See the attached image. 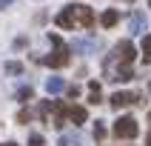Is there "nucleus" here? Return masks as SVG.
I'll list each match as a JSON object with an SVG mask.
<instances>
[{"mask_svg": "<svg viewBox=\"0 0 151 146\" xmlns=\"http://www.w3.org/2000/svg\"><path fill=\"white\" fill-rule=\"evenodd\" d=\"M117 20H120V12L117 9H106L100 15V23L106 26V29H111V26H117Z\"/></svg>", "mask_w": 151, "mask_h": 146, "instance_id": "obj_8", "label": "nucleus"}, {"mask_svg": "<svg viewBox=\"0 0 151 146\" xmlns=\"http://www.w3.org/2000/svg\"><path fill=\"white\" fill-rule=\"evenodd\" d=\"M97 49H100L97 37H77L71 43V52H77V54H97Z\"/></svg>", "mask_w": 151, "mask_h": 146, "instance_id": "obj_5", "label": "nucleus"}, {"mask_svg": "<svg viewBox=\"0 0 151 146\" xmlns=\"http://www.w3.org/2000/svg\"><path fill=\"white\" fill-rule=\"evenodd\" d=\"M0 146H17V143H0Z\"/></svg>", "mask_w": 151, "mask_h": 146, "instance_id": "obj_20", "label": "nucleus"}, {"mask_svg": "<svg viewBox=\"0 0 151 146\" xmlns=\"http://www.w3.org/2000/svg\"><path fill=\"white\" fill-rule=\"evenodd\" d=\"M63 89H66L63 77H49V80H46V92H49V94H60Z\"/></svg>", "mask_w": 151, "mask_h": 146, "instance_id": "obj_9", "label": "nucleus"}, {"mask_svg": "<svg viewBox=\"0 0 151 146\" xmlns=\"http://www.w3.org/2000/svg\"><path fill=\"white\" fill-rule=\"evenodd\" d=\"M32 94H34V89H32V86H20V89L14 92V97H17L20 103H26V100H32Z\"/></svg>", "mask_w": 151, "mask_h": 146, "instance_id": "obj_12", "label": "nucleus"}, {"mask_svg": "<svg viewBox=\"0 0 151 146\" xmlns=\"http://www.w3.org/2000/svg\"><path fill=\"white\" fill-rule=\"evenodd\" d=\"M143 63H151V37H143Z\"/></svg>", "mask_w": 151, "mask_h": 146, "instance_id": "obj_14", "label": "nucleus"}, {"mask_svg": "<svg viewBox=\"0 0 151 146\" xmlns=\"http://www.w3.org/2000/svg\"><path fill=\"white\" fill-rule=\"evenodd\" d=\"M148 6H151V0H148Z\"/></svg>", "mask_w": 151, "mask_h": 146, "instance_id": "obj_22", "label": "nucleus"}, {"mask_svg": "<svg viewBox=\"0 0 151 146\" xmlns=\"http://www.w3.org/2000/svg\"><path fill=\"white\" fill-rule=\"evenodd\" d=\"M128 32L131 34H143L145 32V15L143 12H134V15L128 17Z\"/></svg>", "mask_w": 151, "mask_h": 146, "instance_id": "obj_7", "label": "nucleus"}, {"mask_svg": "<svg viewBox=\"0 0 151 146\" xmlns=\"http://www.w3.org/2000/svg\"><path fill=\"white\" fill-rule=\"evenodd\" d=\"M29 118H32V112H29V109H20V112H17V123H29Z\"/></svg>", "mask_w": 151, "mask_h": 146, "instance_id": "obj_16", "label": "nucleus"}, {"mask_svg": "<svg viewBox=\"0 0 151 146\" xmlns=\"http://www.w3.org/2000/svg\"><path fill=\"white\" fill-rule=\"evenodd\" d=\"M114 137H120V140H134L137 135H140V126H137V120L131 118V115H123V118H117V123H114Z\"/></svg>", "mask_w": 151, "mask_h": 146, "instance_id": "obj_3", "label": "nucleus"}, {"mask_svg": "<svg viewBox=\"0 0 151 146\" xmlns=\"http://www.w3.org/2000/svg\"><path fill=\"white\" fill-rule=\"evenodd\" d=\"M6 75H23V63L9 60V63H6Z\"/></svg>", "mask_w": 151, "mask_h": 146, "instance_id": "obj_13", "label": "nucleus"}, {"mask_svg": "<svg viewBox=\"0 0 151 146\" xmlns=\"http://www.w3.org/2000/svg\"><path fill=\"white\" fill-rule=\"evenodd\" d=\"M68 118H71V123H86V109L83 106H68Z\"/></svg>", "mask_w": 151, "mask_h": 146, "instance_id": "obj_11", "label": "nucleus"}, {"mask_svg": "<svg viewBox=\"0 0 151 146\" xmlns=\"http://www.w3.org/2000/svg\"><path fill=\"white\" fill-rule=\"evenodd\" d=\"M88 103H94V106L103 103V92H100V83H97V80L88 83Z\"/></svg>", "mask_w": 151, "mask_h": 146, "instance_id": "obj_10", "label": "nucleus"}, {"mask_svg": "<svg viewBox=\"0 0 151 146\" xmlns=\"http://www.w3.org/2000/svg\"><path fill=\"white\" fill-rule=\"evenodd\" d=\"M148 146H151V135H148Z\"/></svg>", "mask_w": 151, "mask_h": 146, "instance_id": "obj_21", "label": "nucleus"}, {"mask_svg": "<svg viewBox=\"0 0 151 146\" xmlns=\"http://www.w3.org/2000/svg\"><path fill=\"white\" fill-rule=\"evenodd\" d=\"M66 94H68V97H80V86H68Z\"/></svg>", "mask_w": 151, "mask_h": 146, "instance_id": "obj_18", "label": "nucleus"}, {"mask_svg": "<svg viewBox=\"0 0 151 146\" xmlns=\"http://www.w3.org/2000/svg\"><path fill=\"white\" fill-rule=\"evenodd\" d=\"M134 43L131 40H120L114 49H111L109 60L103 63V69H106V75H109V80H131L134 77V69H131V63H134Z\"/></svg>", "mask_w": 151, "mask_h": 146, "instance_id": "obj_1", "label": "nucleus"}, {"mask_svg": "<svg viewBox=\"0 0 151 146\" xmlns=\"http://www.w3.org/2000/svg\"><path fill=\"white\" fill-rule=\"evenodd\" d=\"M54 23L60 29H74V26H91L94 23V12L86 3H71L54 17Z\"/></svg>", "mask_w": 151, "mask_h": 146, "instance_id": "obj_2", "label": "nucleus"}, {"mask_svg": "<svg viewBox=\"0 0 151 146\" xmlns=\"http://www.w3.org/2000/svg\"><path fill=\"white\" fill-rule=\"evenodd\" d=\"M43 63V66H51V69H60L68 63V46H60V49H54L51 54H46V57H37Z\"/></svg>", "mask_w": 151, "mask_h": 146, "instance_id": "obj_4", "label": "nucleus"}, {"mask_svg": "<svg viewBox=\"0 0 151 146\" xmlns=\"http://www.w3.org/2000/svg\"><path fill=\"white\" fill-rule=\"evenodd\" d=\"M109 103H111V109H126V106H131V103H140V97L131 94V92H114L109 97Z\"/></svg>", "mask_w": 151, "mask_h": 146, "instance_id": "obj_6", "label": "nucleus"}, {"mask_svg": "<svg viewBox=\"0 0 151 146\" xmlns=\"http://www.w3.org/2000/svg\"><path fill=\"white\" fill-rule=\"evenodd\" d=\"M14 0H0V9H6V6H12Z\"/></svg>", "mask_w": 151, "mask_h": 146, "instance_id": "obj_19", "label": "nucleus"}, {"mask_svg": "<svg viewBox=\"0 0 151 146\" xmlns=\"http://www.w3.org/2000/svg\"><path fill=\"white\" fill-rule=\"evenodd\" d=\"M46 140H43V135H32L29 137V146H43Z\"/></svg>", "mask_w": 151, "mask_h": 146, "instance_id": "obj_17", "label": "nucleus"}, {"mask_svg": "<svg viewBox=\"0 0 151 146\" xmlns=\"http://www.w3.org/2000/svg\"><path fill=\"white\" fill-rule=\"evenodd\" d=\"M94 137H97V140H103V137H106V126H103V120H97V123H94Z\"/></svg>", "mask_w": 151, "mask_h": 146, "instance_id": "obj_15", "label": "nucleus"}]
</instances>
